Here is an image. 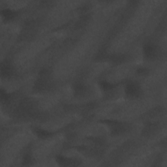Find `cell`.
<instances>
[{
  "label": "cell",
  "instance_id": "6da1fadb",
  "mask_svg": "<svg viewBox=\"0 0 167 167\" xmlns=\"http://www.w3.org/2000/svg\"><path fill=\"white\" fill-rule=\"evenodd\" d=\"M125 93L127 96L131 98L138 97L140 95V88L138 84L134 82L127 83L125 88Z\"/></svg>",
  "mask_w": 167,
  "mask_h": 167
},
{
  "label": "cell",
  "instance_id": "7a4b0ae2",
  "mask_svg": "<svg viewBox=\"0 0 167 167\" xmlns=\"http://www.w3.org/2000/svg\"><path fill=\"white\" fill-rule=\"evenodd\" d=\"M143 52L146 58L152 60L157 54V49L153 44L147 43L144 46Z\"/></svg>",
  "mask_w": 167,
  "mask_h": 167
},
{
  "label": "cell",
  "instance_id": "3957f363",
  "mask_svg": "<svg viewBox=\"0 0 167 167\" xmlns=\"http://www.w3.org/2000/svg\"><path fill=\"white\" fill-rule=\"evenodd\" d=\"M13 69L7 62L3 63L1 65V75L3 77H9L13 75Z\"/></svg>",
  "mask_w": 167,
  "mask_h": 167
},
{
  "label": "cell",
  "instance_id": "277c9868",
  "mask_svg": "<svg viewBox=\"0 0 167 167\" xmlns=\"http://www.w3.org/2000/svg\"><path fill=\"white\" fill-rule=\"evenodd\" d=\"M2 14L5 20H10L15 17L16 13L13 10L9 9V8H5V9L2 10Z\"/></svg>",
  "mask_w": 167,
  "mask_h": 167
},
{
  "label": "cell",
  "instance_id": "5b68a950",
  "mask_svg": "<svg viewBox=\"0 0 167 167\" xmlns=\"http://www.w3.org/2000/svg\"><path fill=\"white\" fill-rule=\"evenodd\" d=\"M57 162L61 166H69L73 165V162L68 158H66L63 156L58 155L56 157Z\"/></svg>",
  "mask_w": 167,
  "mask_h": 167
},
{
  "label": "cell",
  "instance_id": "8992f818",
  "mask_svg": "<svg viewBox=\"0 0 167 167\" xmlns=\"http://www.w3.org/2000/svg\"><path fill=\"white\" fill-rule=\"evenodd\" d=\"M35 133L38 137L43 139L49 137L51 135V133L41 128H36L35 129Z\"/></svg>",
  "mask_w": 167,
  "mask_h": 167
},
{
  "label": "cell",
  "instance_id": "52a82bcc",
  "mask_svg": "<svg viewBox=\"0 0 167 167\" xmlns=\"http://www.w3.org/2000/svg\"><path fill=\"white\" fill-rule=\"evenodd\" d=\"M99 86L104 91H109L112 90L114 87V85L107 81H102L99 82Z\"/></svg>",
  "mask_w": 167,
  "mask_h": 167
},
{
  "label": "cell",
  "instance_id": "ba28073f",
  "mask_svg": "<svg viewBox=\"0 0 167 167\" xmlns=\"http://www.w3.org/2000/svg\"><path fill=\"white\" fill-rule=\"evenodd\" d=\"M86 87L84 85L81 84V83H78L76 84L75 87H74V91L75 94L78 95H82L85 93L86 91Z\"/></svg>",
  "mask_w": 167,
  "mask_h": 167
},
{
  "label": "cell",
  "instance_id": "9c48e42d",
  "mask_svg": "<svg viewBox=\"0 0 167 167\" xmlns=\"http://www.w3.org/2000/svg\"><path fill=\"white\" fill-rule=\"evenodd\" d=\"M0 96H1L2 101L4 102L8 101L10 98V95H9V93H7L3 89H2L1 91H0Z\"/></svg>",
  "mask_w": 167,
  "mask_h": 167
},
{
  "label": "cell",
  "instance_id": "30bf717a",
  "mask_svg": "<svg viewBox=\"0 0 167 167\" xmlns=\"http://www.w3.org/2000/svg\"><path fill=\"white\" fill-rule=\"evenodd\" d=\"M112 60L114 62L116 63H120L123 60V57L121 55H114V57L112 58Z\"/></svg>",
  "mask_w": 167,
  "mask_h": 167
},
{
  "label": "cell",
  "instance_id": "8fae6325",
  "mask_svg": "<svg viewBox=\"0 0 167 167\" xmlns=\"http://www.w3.org/2000/svg\"><path fill=\"white\" fill-rule=\"evenodd\" d=\"M148 72V70L146 67H140L137 70V73L140 75H145L147 74Z\"/></svg>",
  "mask_w": 167,
  "mask_h": 167
}]
</instances>
